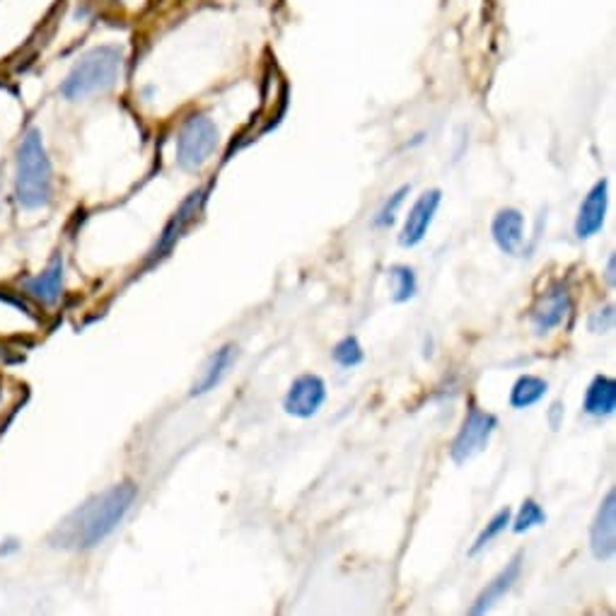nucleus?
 Masks as SVG:
<instances>
[{"label":"nucleus","mask_w":616,"mask_h":616,"mask_svg":"<svg viewBox=\"0 0 616 616\" xmlns=\"http://www.w3.org/2000/svg\"><path fill=\"white\" fill-rule=\"evenodd\" d=\"M392 280V298L394 302H406L416 295V274L409 266H392L389 268Z\"/></svg>","instance_id":"18"},{"label":"nucleus","mask_w":616,"mask_h":616,"mask_svg":"<svg viewBox=\"0 0 616 616\" xmlns=\"http://www.w3.org/2000/svg\"><path fill=\"white\" fill-rule=\"evenodd\" d=\"M508 525H510V510H508V508H503V510H501V513H496V517H493V520L486 525L484 532L476 537V544L472 547V553H479V551H482V549L488 544V541L496 539V537H498V535L503 532V529L508 527Z\"/></svg>","instance_id":"21"},{"label":"nucleus","mask_w":616,"mask_h":616,"mask_svg":"<svg viewBox=\"0 0 616 616\" xmlns=\"http://www.w3.org/2000/svg\"><path fill=\"white\" fill-rule=\"evenodd\" d=\"M334 361L343 367H353V365H359L363 363V349H361V343L355 337H346L341 343H337V349H334Z\"/></svg>","instance_id":"20"},{"label":"nucleus","mask_w":616,"mask_h":616,"mask_svg":"<svg viewBox=\"0 0 616 616\" xmlns=\"http://www.w3.org/2000/svg\"><path fill=\"white\" fill-rule=\"evenodd\" d=\"M544 522H547V515H544V510H541V505L537 501H532V498H527L522 503L520 513H517V517H515L513 529H515V532H527V529L539 527V525H544Z\"/></svg>","instance_id":"19"},{"label":"nucleus","mask_w":616,"mask_h":616,"mask_svg":"<svg viewBox=\"0 0 616 616\" xmlns=\"http://www.w3.org/2000/svg\"><path fill=\"white\" fill-rule=\"evenodd\" d=\"M24 288L42 305H56L61 293H64V256H56L40 276L24 283Z\"/></svg>","instance_id":"11"},{"label":"nucleus","mask_w":616,"mask_h":616,"mask_svg":"<svg viewBox=\"0 0 616 616\" xmlns=\"http://www.w3.org/2000/svg\"><path fill=\"white\" fill-rule=\"evenodd\" d=\"M496 426H498L496 416H491L482 409H476V406H472V409L466 411L460 433H458V438H454L452 448H450L452 460L458 464H464L466 460L476 458L479 452H484L488 448V440L493 436V430H496Z\"/></svg>","instance_id":"5"},{"label":"nucleus","mask_w":616,"mask_h":616,"mask_svg":"<svg viewBox=\"0 0 616 616\" xmlns=\"http://www.w3.org/2000/svg\"><path fill=\"white\" fill-rule=\"evenodd\" d=\"M123 52L114 44H102L82 54L76 66L70 68L66 80L61 82V97L68 102H82L90 97L105 95L114 88L121 78L123 68Z\"/></svg>","instance_id":"3"},{"label":"nucleus","mask_w":616,"mask_h":616,"mask_svg":"<svg viewBox=\"0 0 616 616\" xmlns=\"http://www.w3.org/2000/svg\"><path fill=\"white\" fill-rule=\"evenodd\" d=\"M605 213H607V182L602 179L585 196L581 213H578L575 220V235L581 240L597 235L602 226H605Z\"/></svg>","instance_id":"9"},{"label":"nucleus","mask_w":616,"mask_h":616,"mask_svg":"<svg viewBox=\"0 0 616 616\" xmlns=\"http://www.w3.org/2000/svg\"><path fill=\"white\" fill-rule=\"evenodd\" d=\"M585 414L609 416L616 409V382L612 377H595L585 394Z\"/></svg>","instance_id":"16"},{"label":"nucleus","mask_w":616,"mask_h":616,"mask_svg":"<svg viewBox=\"0 0 616 616\" xmlns=\"http://www.w3.org/2000/svg\"><path fill=\"white\" fill-rule=\"evenodd\" d=\"M590 547H593L595 559L609 561L616 551V493L609 491L607 498L602 501L595 515L593 529H590Z\"/></svg>","instance_id":"7"},{"label":"nucleus","mask_w":616,"mask_h":616,"mask_svg":"<svg viewBox=\"0 0 616 616\" xmlns=\"http://www.w3.org/2000/svg\"><path fill=\"white\" fill-rule=\"evenodd\" d=\"M201 204H204V194L201 191L199 194H191L189 199L184 201V206L179 208V213L172 218V223L165 228V235H163V240H160V244L155 246L153 258L165 256L172 250V244H175L182 238V232L189 228L194 216L201 211Z\"/></svg>","instance_id":"14"},{"label":"nucleus","mask_w":616,"mask_h":616,"mask_svg":"<svg viewBox=\"0 0 616 616\" xmlns=\"http://www.w3.org/2000/svg\"><path fill=\"white\" fill-rule=\"evenodd\" d=\"M569 310H571V295L565 290H553L547 295V298H541L539 307L532 315L537 334H544V331L559 327L565 319V315H569Z\"/></svg>","instance_id":"13"},{"label":"nucleus","mask_w":616,"mask_h":616,"mask_svg":"<svg viewBox=\"0 0 616 616\" xmlns=\"http://www.w3.org/2000/svg\"><path fill=\"white\" fill-rule=\"evenodd\" d=\"M324 399H327V385L322 382V377L302 375L290 385L283 406H286V411L290 416L310 418L322 409Z\"/></svg>","instance_id":"6"},{"label":"nucleus","mask_w":616,"mask_h":616,"mask_svg":"<svg viewBox=\"0 0 616 616\" xmlns=\"http://www.w3.org/2000/svg\"><path fill=\"white\" fill-rule=\"evenodd\" d=\"M135 493L139 491L129 482L97 493V496L85 501L80 508L73 510L66 520L54 529L52 544L70 551H88L100 547L123 522V517L129 515Z\"/></svg>","instance_id":"1"},{"label":"nucleus","mask_w":616,"mask_h":616,"mask_svg":"<svg viewBox=\"0 0 616 616\" xmlns=\"http://www.w3.org/2000/svg\"><path fill=\"white\" fill-rule=\"evenodd\" d=\"M15 199L24 211H40L54 199V167L40 129H30L18 147Z\"/></svg>","instance_id":"2"},{"label":"nucleus","mask_w":616,"mask_h":616,"mask_svg":"<svg viewBox=\"0 0 616 616\" xmlns=\"http://www.w3.org/2000/svg\"><path fill=\"white\" fill-rule=\"evenodd\" d=\"M220 143L216 121L208 114H191L184 119L177 133V165L184 172H199L213 157Z\"/></svg>","instance_id":"4"},{"label":"nucleus","mask_w":616,"mask_h":616,"mask_svg":"<svg viewBox=\"0 0 616 616\" xmlns=\"http://www.w3.org/2000/svg\"><path fill=\"white\" fill-rule=\"evenodd\" d=\"M406 191H409V189L404 187V189H399L397 194H392V199H389L385 206H382V211H380V216H377V220H375V226L385 228V226H392V223H394V213H397V208L402 206Z\"/></svg>","instance_id":"22"},{"label":"nucleus","mask_w":616,"mask_h":616,"mask_svg":"<svg viewBox=\"0 0 616 616\" xmlns=\"http://www.w3.org/2000/svg\"><path fill=\"white\" fill-rule=\"evenodd\" d=\"M121 3H129V0H121Z\"/></svg>","instance_id":"24"},{"label":"nucleus","mask_w":616,"mask_h":616,"mask_svg":"<svg viewBox=\"0 0 616 616\" xmlns=\"http://www.w3.org/2000/svg\"><path fill=\"white\" fill-rule=\"evenodd\" d=\"M520 569H522V559L515 557L505 569L493 578V581L484 587V593L476 597L472 614H484L488 612L493 605H496L498 600L505 597V593H510V587L517 583V578H520Z\"/></svg>","instance_id":"12"},{"label":"nucleus","mask_w":616,"mask_h":616,"mask_svg":"<svg viewBox=\"0 0 616 616\" xmlns=\"http://www.w3.org/2000/svg\"><path fill=\"white\" fill-rule=\"evenodd\" d=\"M493 240L501 246V252L517 256L525 240V218L517 208H503L498 216L493 218Z\"/></svg>","instance_id":"10"},{"label":"nucleus","mask_w":616,"mask_h":616,"mask_svg":"<svg viewBox=\"0 0 616 616\" xmlns=\"http://www.w3.org/2000/svg\"><path fill=\"white\" fill-rule=\"evenodd\" d=\"M235 355H238L235 346H223L220 351H216V355H211V361H208L201 380L194 385L191 394H206V392L216 389L228 375V370H230L232 361H235Z\"/></svg>","instance_id":"15"},{"label":"nucleus","mask_w":616,"mask_h":616,"mask_svg":"<svg viewBox=\"0 0 616 616\" xmlns=\"http://www.w3.org/2000/svg\"><path fill=\"white\" fill-rule=\"evenodd\" d=\"M549 389V385L537 375H522L520 380L515 382L513 394H510V404L515 409H527V406L537 404L541 397H544Z\"/></svg>","instance_id":"17"},{"label":"nucleus","mask_w":616,"mask_h":616,"mask_svg":"<svg viewBox=\"0 0 616 616\" xmlns=\"http://www.w3.org/2000/svg\"><path fill=\"white\" fill-rule=\"evenodd\" d=\"M607 278H609V283H614V256L609 258V268H607Z\"/></svg>","instance_id":"23"},{"label":"nucleus","mask_w":616,"mask_h":616,"mask_svg":"<svg viewBox=\"0 0 616 616\" xmlns=\"http://www.w3.org/2000/svg\"><path fill=\"white\" fill-rule=\"evenodd\" d=\"M440 199H442V194L438 189H430V191L418 196L416 204L411 206L409 216H406V223H404L402 238H399L402 246H416L418 242H424L426 232H428L430 223H433V218L438 213Z\"/></svg>","instance_id":"8"}]
</instances>
